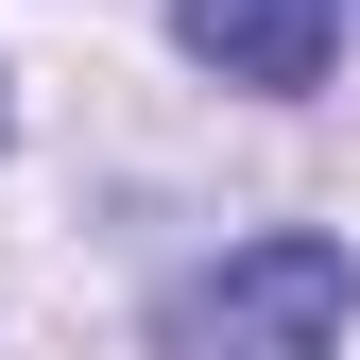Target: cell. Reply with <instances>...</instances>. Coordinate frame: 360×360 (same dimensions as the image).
Listing matches in <instances>:
<instances>
[{
  "instance_id": "6da1fadb",
  "label": "cell",
  "mask_w": 360,
  "mask_h": 360,
  "mask_svg": "<svg viewBox=\"0 0 360 360\" xmlns=\"http://www.w3.org/2000/svg\"><path fill=\"white\" fill-rule=\"evenodd\" d=\"M343 309H360V257L326 223H275L155 292V360H343Z\"/></svg>"
},
{
  "instance_id": "7a4b0ae2",
  "label": "cell",
  "mask_w": 360,
  "mask_h": 360,
  "mask_svg": "<svg viewBox=\"0 0 360 360\" xmlns=\"http://www.w3.org/2000/svg\"><path fill=\"white\" fill-rule=\"evenodd\" d=\"M172 34H189L223 86L292 103V86H326V52H343V0H172Z\"/></svg>"
}]
</instances>
